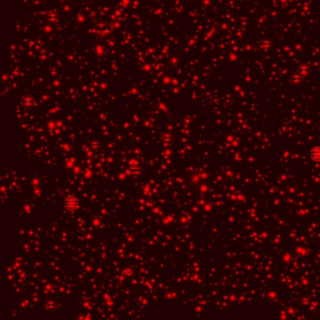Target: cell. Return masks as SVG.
<instances>
[{
  "label": "cell",
  "instance_id": "6da1fadb",
  "mask_svg": "<svg viewBox=\"0 0 320 320\" xmlns=\"http://www.w3.org/2000/svg\"><path fill=\"white\" fill-rule=\"evenodd\" d=\"M79 206H80V201L78 200L77 197L73 195H70L64 200V208L68 210H74L79 208Z\"/></svg>",
  "mask_w": 320,
  "mask_h": 320
},
{
  "label": "cell",
  "instance_id": "7a4b0ae2",
  "mask_svg": "<svg viewBox=\"0 0 320 320\" xmlns=\"http://www.w3.org/2000/svg\"><path fill=\"white\" fill-rule=\"evenodd\" d=\"M310 157L316 161H320V147H316L312 149Z\"/></svg>",
  "mask_w": 320,
  "mask_h": 320
},
{
  "label": "cell",
  "instance_id": "3957f363",
  "mask_svg": "<svg viewBox=\"0 0 320 320\" xmlns=\"http://www.w3.org/2000/svg\"><path fill=\"white\" fill-rule=\"evenodd\" d=\"M127 276H131L132 274V268H128L127 269Z\"/></svg>",
  "mask_w": 320,
  "mask_h": 320
}]
</instances>
